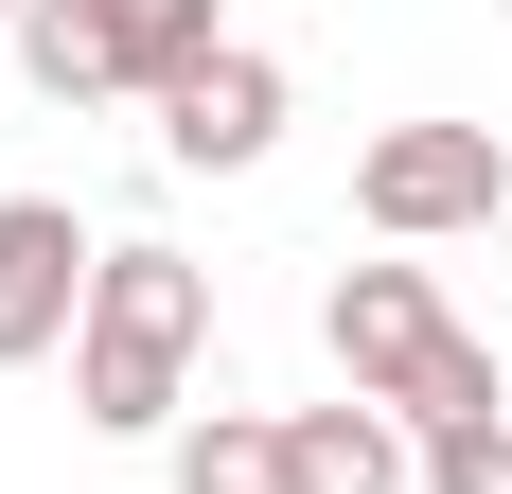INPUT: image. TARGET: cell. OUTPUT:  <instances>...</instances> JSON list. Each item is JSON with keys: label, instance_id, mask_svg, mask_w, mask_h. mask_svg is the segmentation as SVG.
I'll list each match as a JSON object with an SVG mask.
<instances>
[{"label": "cell", "instance_id": "cell-12", "mask_svg": "<svg viewBox=\"0 0 512 494\" xmlns=\"http://www.w3.org/2000/svg\"><path fill=\"white\" fill-rule=\"evenodd\" d=\"M0 18H36V0H0Z\"/></svg>", "mask_w": 512, "mask_h": 494}, {"label": "cell", "instance_id": "cell-6", "mask_svg": "<svg viewBox=\"0 0 512 494\" xmlns=\"http://www.w3.org/2000/svg\"><path fill=\"white\" fill-rule=\"evenodd\" d=\"M283 442H301V494H424V424H389V406H283Z\"/></svg>", "mask_w": 512, "mask_h": 494}, {"label": "cell", "instance_id": "cell-8", "mask_svg": "<svg viewBox=\"0 0 512 494\" xmlns=\"http://www.w3.org/2000/svg\"><path fill=\"white\" fill-rule=\"evenodd\" d=\"M159 459H177V494H301V442H283V406H195Z\"/></svg>", "mask_w": 512, "mask_h": 494}, {"label": "cell", "instance_id": "cell-3", "mask_svg": "<svg viewBox=\"0 0 512 494\" xmlns=\"http://www.w3.org/2000/svg\"><path fill=\"white\" fill-rule=\"evenodd\" d=\"M495 212H512L495 124H371L354 142V230L371 247H442V230H495Z\"/></svg>", "mask_w": 512, "mask_h": 494}, {"label": "cell", "instance_id": "cell-7", "mask_svg": "<svg viewBox=\"0 0 512 494\" xmlns=\"http://www.w3.org/2000/svg\"><path fill=\"white\" fill-rule=\"evenodd\" d=\"M18 71L53 106H142V53H124V0H36L18 18Z\"/></svg>", "mask_w": 512, "mask_h": 494}, {"label": "cell", "instance_id": "cell-1", "mask_svg": "<svg viewBox=\"0 0 512 494\" xmlns=\"http://www.w3.org/2000/svg\"><path fill=\"white\" fill-rule=\"evenodd\" d=\"M318 336H336V389L354 406H389V424H424V442H442V424H495V353L460 336V300L424 283L407 247H389V265H336V300H318Z\"/></svg>", "mask_w": 512, "mask_h": 494}, {"label": "cell", "instance_id": "cell-10", "mask_svg": "<svg viewBox=\"0 0 512 494\" xmlns=\"http://www.w3.org/2000/svg\"><path fill=\"white\" fill-rule=\"evenodd\" d=\"M424 494H512V406L495 424H442V442H424Z\"/></svg>", "mask_w": 512, "mask_h": 494}, {"label": "cell", "instance_id": "cell-11", "mask_svg": "<svg viewBox=\"0 0 512 494\" xmlns=\"http://www.w3.org/2000/svg\"><path fill=\"white\" fill-rule=\"evenodd\" d=\"M495 265H512V212H495Z\"/></svg>", "mask_w": 512, "mask_h": 494}, {"label": "cell", "instance_id": "cell-13", "mask_svg": "<svg viewBox=\"0 0 512 494\" xmlns=\"http://www.w3.org/2000/svg\"><path fill=\"white\" fill-rule=\"evenodd\" d=\"M495 18H512V0H495Z\"/></svg>", "mask_w": 512, "mask_h": 494}, {"label": "cell", "instance_id": "cell-5", "mask_svg": "<svg viewBox=\"0 0 512 494\" xmlns=\"http://www.w3.org/2000/svg\"><path fill=\"white\" fill-rule=\"evenodd\" d=\"M283 142V53H212L195 89H159V159H177V177H248V159Z\"/></svg>", "mask_w": 512, "mask_h": 494}, {"label": "cell", "instance_id": "cell-2", "mask_svg": "<svg viewBox=\"0 0 512 494\" xmlns=\"http://www.w3.org/2000/svg\"><path fill=\"white\" fill-rule=\"evenodd\" d=\"M195 353H212V265L106 247L89 336H71V406H89L106 442H177V424H195Z\"/></svg>", "mask_w": 512, "mask_h": 494}, {"label": "cell", "instance_id": "cell-4", "mask_svg": "<svg viewBox=\"0 0 512 494\" xmlns=\"http://www.w3.org/2000/svg\"><path fill=\"white\" fill-rule=\"evenodd\" d=\"M89 283H106V247L71 195H0V371H36V353L89 336Z\"/></svg>", "mask_w": 512, "mask_h": 494}, {"label": "cell", "instance_id": "cell-9", "mask_svg": "<svg viewBox=\"0 0 512 494\" xmlns=\"http://www.w3.org/2000/svg\"><path fill=\"white\" fill-rule=\"evenodd\" d=\"M124 53H142V106H159V89H195L212 53H230V18L212 0H124Z\"/></svg>", "mask_w": 512, "mask_h": 494}]
</instances>
